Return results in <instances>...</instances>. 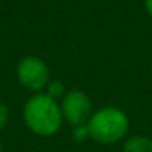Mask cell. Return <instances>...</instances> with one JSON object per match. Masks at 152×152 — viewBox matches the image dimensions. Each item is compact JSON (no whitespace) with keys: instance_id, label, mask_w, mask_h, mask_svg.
Here are the masks:
<instances>
[{"instance_id":"9","label":"cell","mask_w":152,"mask_h":152,"mask_svg":"<svg viewBox=\"0 0 152 152\" xmlns=\"http://www.w3.org/2000/svg\"><path fill=\"white\" fill-rule=\"evenodd\" d=\"M144 8L147 12V15L152 18V0H144Z\"/></svg>"},{"instance_id":"6","label":"cell","mask_w":152,"mask_h":152,"mask_svg":"<svg viewBox=\"0 0 152 152\" xmlns=\"http://www.w3.org/2000/svg\"><path fill=\"white\" fill-rule=\"evenodd\" d=\"M46 95H49L51 98H54V100H59V98H62L64 95H66V87H64V83L61 82V80H49V83L46 85Z\"/></svg>"},{"instance_id":"7","label":"cell","mask_w":152,"mask_h":152,"mask_svg":"<svg viewBox=\"0 0 152 152\" xmlns=\"http://www.w3.org/2000/svg\"><path fill=\"white\" fill-rule=\"evenodd\" d=\"M8 119H10V111L4 103H0V131L5 129V126L8 124Z\"/></svg>"},{"instance_id":"3","label":"cell","mask_w":152,"mask_h":152,"mask_svg":"<svg viewBox=\"0 0 152 152\" xmlns=\"http://www.w3.org/2000/svg\"><path fill=\"white\" fill-rule=\"evenodd\" d=\"M17 79L31 92H43L49 83V69L46 62L36 56H26L17 66Z\"/></svg>"},{"instance_id":"8","label":"cell","mask_w":152,"mask_h":152,"mask_svg":"<svg viewBox=\"0 0 152 152\" xmlns=\"http://www.w3.org/2000/svg\"><path fill=\"white\" fill-rule=\"evenodd\" d=\"M74 137H75L77 141H85V139H88V129H87V124L74 128Z\"/></svg>"},{"instance_id":"2","label":"cell","mask_w":152,"mask_h":152,"mask_svg":"<svg viewBox=\"0 0 152 152\" xmlns=\"http://www.w3.org/2000/svg\"><path fill=\"white\" fill-rule=\"evenodd\" d=\"M88 137L103 145L116 144L129 131V118L118 106H103L87 121Z\"/></svg>"},{"instance_id":"10","label":"cell","mask_w":152,"mask_h":152,"mask_svg":"<svg viewBox=\"0 0 152 152\" xmlns=\"http://www.w3.org/2000/svg\"><path fill=\"white\" fill-rule=\"evenodd\" d=\"M0 152H2V145H0Z\"/></svg>"},{"instance_id":"1","label":"cell","mask_w":152,"mask_h":152,"mask_svg":"<svg viewBox=\"0 0 152 152\" xmlns=\"http://www.w3.org/2000/svg\"><path fill=\"white\" fill-rule=\"evenodd\" d=\"M23 119L31 132L41 137H49L61 129L64 116L57 100L39 92L26 102L23 108Z\"/></svg>"},{"instance_id":"4","label":"cell","mask_w":152,"mask_h":152,"mask_svg":"<svg viewBox=\"0 0 152 152\" xmlns=\"http://www.w3.org/2000/svg\"><path fill=\"white\" fill-rule=\"evenodd\" d=\"M62 116L67 123L77 128V126L87 124L90 116L93 115V105L90 96L82 90H70L66 92L61 102Z\"/></svg>"},{"instance_id":"5","label":"cell","mask_w":152,"mask_h":152,"mask_svg":"<svg viewBox=\"0 0 152 152\" xmlns=\"http://www.w3.org/2000/svg\"><path fill=\"white\" fill-rule=\"evenodd\" d=\"M123 152H152V137L145 134L132 136L124 141Z\"/></svg>"}]
</instances>
